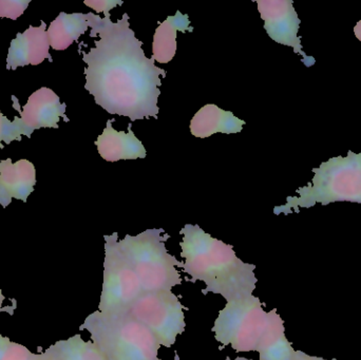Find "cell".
<instances>
[{"label":"cell","instance_id":"30bf717a","mask_svg":"<svg viewBox=\"0 0 361 360\" xmlns=\"http://www.w3.org/2000/svg\"><path fill=\"white\" fill-rule=\"evenodd\" d=\"M67 105L61 103L59 95L50 88L38 89L30 95L20 111V120L25 128L33 133L36 129L59 128L61 118L69 122L66 116Z\"/></svg>","mask_w":361,"mask_h":360},{"label":"cell","instance_id":"ffe728a7","mask_svg":"<svg viewBox=\"0 0 361 360\" xmlns=\"http://www.w3.org/2000/svg\"><path fill=\"white\" fill-rule=\"evenodd\" d=\"M33 355L23 345L11 342L8 337L0 335V360H29Z\"/></svg>","mask_w":361,"mask_h":360},{"label":"cell","instance_id":"9c48e42d","mask_svg":"<svg viewBox=\"0 0 361 360\" xmlns=\"http://www.w3.org/2000/svg\"><path fill=\"white\" fill-rule=\"evenodd\" d=\"M261 18L264 20V29L274 42L290 46L296 54L303 57L307 67L315 65L313 56L303 51L301 37L298 36L301 20L294 8L293 0H257Z\"/></svg>","mask_w":361,"mask_h":360},{"label":"cell","instance_id":"d6986e66","mask_svg":"<svg viewBox=\"0 0 361 360\" xmlns=\"http://www.w3.org/2000/svg\"><path fill=\"white\" fill-rule=\"evenodd\" d=\"M31 135L32 132L25 128L20 118H16L11 122L0 111V147L4 148L2 142L8 145L13 141H21L23 135L31 137Z\"/></svg>","mask_w":361,"mask_h":360},{"label":"cell","instance_id":"6da1fadb","mask_svg":"<svg viewBox=\"0 0 361 360\" xmlns=\"http://www.w3.org/2000/svg\"><path fill=\"white\" fill-rule=\"evenodd\" d=\"M94 48L80 52L87 63L85 89L94 97L95 103L108 113L126 116L131 120L158 118L160 108V76L164 69L157 67L154 57L144 53L143 42L130 29L127 13L116 23L111 15L99 16L87 13Z\"/></svg>","mask_w":361,"mask_h":360},{"label":"cell","instance_id":"3957f363","mask_svg":"<svg viewBox=\"0 0 361 360\" xmlns=\"http://www.w3.org/2000/svg\"><path fill=\"white\" fill-rule=\"evenodd\" d=\"M312 171V182L296 190L298 197H288L286 204L275 207V215L299 213L317 203L324 206L336 202L361 204V152L349 150L347 156L331 158Z\"/></svg>","mask_w":361,"mask_h":360},{"label":"cell","instance_id":"7c38bea8","mask_svg":"<svg viewBox=\"0 0 361 360\" xmlns=\"http://www.w3.org/2000/svg\"><path fill=\"white\" fill-rule=\"evenodd\" d=\"M114 118L108 120L103 133L95 141L99 156L107 162L145 159L147 151L133 133L131 124H129L126 133L114 128Z\"/></svg>","mask_w":361,"mask_h":360},{"label":"cell","instance_id":"cb8c5ba5","mask_svg":"<svg viewBox=\"0 0 361 360\" xmlns=\"http://www.w3.org/2000/svg\"><path fill=\"white\" fill-rule=\"evenodd\" d=\"M11 202H12V199L10 198L8 192H6L4 186H2L1 181H0V205L4 209H6V206L11 204Z\"/></svg>","mask_w":361,"mask_h":360},{"label":"cell","instance_id":"e0dca14e","mask_svg":"<svg viewBox=\"0 0 361 360\" xmlns=\"http://www.w3.org/2000/svg\"><path fill=\"white\" fill-rule=\"evenodd\" d=\"M88 27L89 23L84 13L67 14L61 12L50 23L47 31L50 46L57 51L66 50L74 42H78V38L86 33Z\"/></svg>","mask_w":361,"mask_h":360},{"label":"cell","instance_id":"4fadbf2b","mask_svg":"<svg viewBox=\"0 0 361 360\" xmlns=\"http://www.w3.org/2000/svg\"><path fill=\"white\" fill-rule=\"evenodd\" d=\"M245 124L231 111H225L214 104H208L193 116L190 122V132L193 137L205 139L218 132L225 135L241 132Z\"/></svg>","mask_w":361,"mask_h":360},{"label":"cell","instance_id":"7a4b0ae2","mask_svg":"<svg viewBox=\"0 0 361 360\" xmlns=\"http://www.w3.org/2000/svg\"><path fill=\"white\" fill-rule=\"evenodd\" d=\"M183 272L190 283L205 285L203 294L220 295L226 302L252 295L258 283L256 266L242 261L233 247L204 232L199 225L186 224L180 230Z\"/></svg>","mask_w":361,"mask_h":360},{"label":"cell","instance_id":"484cf974","mask_svg":"<svg viewBox=\"0 0 361 360\" xmlns=\"http://www.w3.org/2000/svg\"><path fill=\"white\" fill-rule=\"evenodd\" d=\"M293 360H326L322 359V357H316V356H310V355L305 354L302 351H296L295 352L294 357H293ZM332 360H337L336 359H333Z\"/></svg>","mask_w":361,"mask_h":360},{"label":"cell","instance_id":"83f0119b","mask_svg":"<svg viewBox=\"0 0 361 360\" xmlns=\"http://www.w3.org/2000/svg\"><path fill=\"white\" fill-rule=\"evenodd\" d=\"M173 360H180V356H179V355L177 354V353H176L175 359H173ZM224 360H233V359H231V357H226V359H225Z\"/></svg>","mask_w":361,"mask_h":360},{"label":"cell","instance_id":"9a60e30c","mask_svg":"<svg viewBox=\"0 0 361 360\" xmlns=\"http://www.w3.org/2000/svg\"><path fill=\"white\" fill-rule=\"evenodd\" d=\"M192 32L188 15L177 11L175 16H169L166 20L159 23L152 42V57L160 63H169L177 53V33Z\"/></svg>","mask_w":361,"mask_h":360},{"label":"cell","instance_id":"2e32d148","mask_svg":"<svg viewBox=\"0 0 361 360\" xmlns=\"http://www.w3.org/2000/svg\"><path fill=\"white\" fill-rule=\"evenodd\" d=\"M269 313V323L257 351L259 359L293 360L296 350L286 338L283 319L276 309Z\"/></svg>","mask_w":361,"mask_h":360},{"label":"cell","instance_id":"8fae6325","mask_svg":"<svg viewBox=\"0 0 361 360\" xmlns=\"http://www.w3.org/2000/svg\"><path fill=\"white\" fill-rule=\"evenodd\" d=\"M46 29V23L42 21L39 27L30 25L23 33L17 34L8 48L6 69L15 70L27 65L37 66L46 59L52 61Z\"/></svg>","mask_w":361,"mask_h":360},{"label":"cell","instance_id":"5bb4252c","mask_svg":"<svg viewBox=\"0 0 361 360\" xmlns=\"http://www.w3.org/2000/svg\"><path fill=\"white\" fill-rule=\"evenodd\" d=\"M0 181L11 199L27 202L36 184L35 166L27 160L0 161Z\"/></svg>","mask_w":361,"mask_h":360},{"label":"cell","instance_id":"5b68a950","mask_svg":"<svg viewBox=\"0 0 361 360\" xmlns=\"http://www.w3.org/2000/svg\"><path fill=\"white\" fill-rule=\"evenodd\" d=\"M169 238L163 228H152L137 236L126 235L123 240H118L139 277L143 292L173 291V287L182 285L177 268H182L183 262L167 251L165 243Z\"/></svg>","mask_w":361,"mask_h":360},{"label":"cell","instance_id":"277c9868","mask_svg":"<svg viewBox=\"0 0 361 360\" xmlns=\"http://www.w3.org/2000/svg\"><path fill=\"white\" fill-rule=\"evenodd\" d=\"M90 334L107 360H162L161 345L147 328L130 314L105 315L97 311L80 327Z\"/></svg>","mask_w":361,"mask_h":360},{"label":"cell","instance_id":"52a82bcc","mask_svg":"<svg viewBox=\"0 0 361 360\" xmlns=\"http://www.w3.org/2000/svg\"><path fill=\"white\" fill-rule=\"evenodd\" d=\"M104 239L105 258L99 311L105 315L128 314L143 289L137 273L118 245V232L104 236Z\"/></svg>","mask_w":361,"mask_h":360},{"label":"cell","instance_id":"8992f818","mask_svg":"<svg viewBox=\"0 0 361 360\" xmlns=\"http://www.w3.org/2000/svg\"><path fill=\"white\" fill-rule=\"evenodd\" d=\"M261 300L254 295L226 302L219 312L212 332L219 344L235 352H257L269 323Z\"/></svg>","mask_w":361,"mask_h":360},{"label":"cell","instance_id":"ac0fdd59","mask_svg":"<svg viewBox=\"0 0 361 360\" xmlns=\"http://www.w3.org/2000/svg\"><path fill=\"white\" fill-rule=\"evenodd\" d=\"M53 346L63 360H107L94 342H86L80 334L59 340Z\"/></svg>","mask_w":361,"mask_h":360},{"label":"cell","instance_id":"44dd1931","mask_svg":"<svg viewBox=\"0 0 361 360\" xmlns=\"http://www.w3.org/2000/svg\"><path fill=\"white\" fill-rule=\"evenodd\" d=\"M30 0H0V18L16 20L27 8Z\"/></svg>","mask_w":361,"mask_h":360},{"label":"cell","instance_id":"4316f807","mask_svg":"<svg viewBox=\"0 0 361 360\" xmlns=\"http://www.w3.org/2000/svg\"><path fill=\"white\" fill-rule=\"evenodd\" d=\"M354 34H355L356 38L361 42V20L358 21L354 27Z\"/></svg>","mask_w":361,"mask_h":360},{"label":"cell","instance_id":"603a6c76","mask_svg":"<svg viewBox=\"0 0 361 360\" xmlns=\"http://www.w3.org/2000/svg\"><path fill=\"white\" fill-rule=\"evenodd\" d=\"M42 354H44V360H63L54 346H51L50 348L47 349Z\"/></svg>","mask_w":361,"mask_h":360},{"label":"cell","instance_id":"ba28073f","mask_svg":"<svg viewBox=\"0 0 361 360\" xmlns=\"http://www.w3.org/2000/svg\"><path fill=\"white\" fill-rule=\"evenodd\" d=\"M185 310L173 291L143 292L129 314L149 330L161 347L171 348L186 328Z\"/></svg>","mask_w":361,"mask_h":360},{"label":"cell","instance_id":"7402d4cb","mask_svg":"<svg viewBox=\"0 0 361 360\" xmlns=\"http://www.w3.org/2000/svg\"><path fill=\"white\" fill-rule=\"evenodd\" d=\"M89 8L97 11V13L103 12L104 14H110V11L116 6H122L124 2L121 0H86L84 2Z\"/></svg>","mask_w":361,"mask_h":360},{"label":"cell","instance_id":"d4e9b609","mask_svg":"<svg viewBox=\"0 0 361 360\" xmlns=\"http://www.w3.org/2000/svg\"><path fill=\"white\" fill-rule=\"evenodd\" d=\"M4 300H6V297H4L1 290H0V313L6 312L12 316V315L14 314L15 309H16L17 306L16 302H14V304H13L12 306H2Z\"/></svg>","mask_w":361,"mask_h":360}]
</instances>
